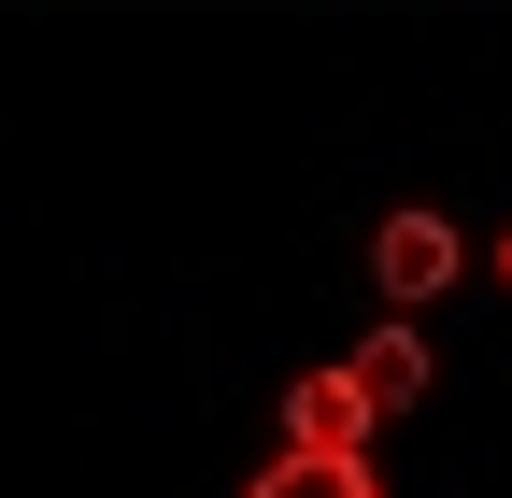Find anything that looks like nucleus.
<instances>
[{
  "label": "nucleus",
  "instance_id": "obj_1",
  "mask_svg": "<svg viewBox=\"0 0 512 498\" xmlns=\"http://www.w3.org/2000/svg\"><path fill=\"white\" fill-rule=\"evenodd\" d=\"M370 399H356V370H299L285 385V456H328V470H370Z\"/></svg>",
  "mask_w": 512,
  "mask_h": 498
},
{
  "label": "nucleus",
  "instance_id": "obj_4",
  "mask_svg": "<svg viewBox=\"0 0 512 498\" xmlns=\"http://www.w3.org/2000/svg\"><path fill=\"white\" fill-rule=\"evenodd\" d=\"M242 498H384V484H370V470H328V456H271Z\"/></svg>",
  "mask_w": 512,
  "mask_h": 498
},
{
  "label": "nucleus",
  "instance_id": "obj_5",
  "mask_svg": "<svg viewBox=\"0 0 512 498\" xmlns=\"http://www.w3.org/2000/svg\"><path fill=\"white\" fill-rule=\"evenodd\" d=\"M498 285H512V228H498Z\"/></svg>",
  "mask_w": 512,
  "mask_h": 498
},
{
  "label": "nucleus",
  "instance_id": "obj_2",
  "mask_svg": "<svg viewBox=\"0 0 512 498\" xmlns=\"http://www.w3.org/2000/svg\"><path fill=\"white\" fill-rule=\"evenodd\" d=\"M456 257H470V242L441 228V214H384V228H370V285H384V314L413 328V299L456 285Z\"/></svg>",
  "mask_w": 512,
  "mask_h": 498
},
{
  "label": "nucleus",
  "instance_id": "obj_3",
  "mask_svg": "<svg viewBox=\"0 0 512 498\" xmlns=\"http://www.w3.org/2000/svg\"><path fill=\"white\" fill-rule=\"evenodd\" d=\"M342 370H356V399H370V413H413V399H427V328H399V314H384Z\"/></svg>",
  "mask_w": 512,
  "mask_h": 498
}]
</instances>
